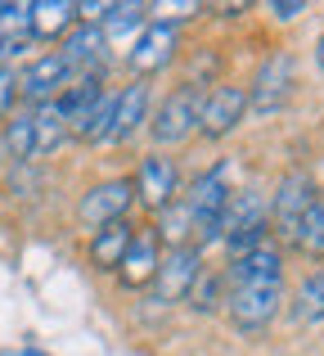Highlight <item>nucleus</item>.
<instances>
[{"instance_id": "obj_1", "label": "nucleus", "mask_w": 324, "mask_h": 356, "mask_svg": "<svg viewBox=\"0 0 324 356\" xmlns=\"http://www.w3.org/2000/svg\"><path fill=\"white\" fill-rule=\"evenodd\" d=\"M316 199L320 194H316L311 172L307 167H289V172L280 176V185H275V194H271V230L293 243L298 239V226L307 221V212H311Z\"/></svg>"}, {"instance_id": "obj_2", "label": "nucleus", "mask_w": 324, "mask_h": 356, "mask_svg": "<svg viewBox=\"0 0 324 356\" xmlns=\"http://www.w3.org/2000/svg\"><path fill=\"white\" fill-rule=\"evenodd\" d=\"M198 104H203V90L198 86H171L162 95L158 113H149V136L158 149H171V145H185L198 127Z\"/></svg>"}, {"instance_id": "obj_3", "label": "nucleus", "mask_w": 324, "mask_h": 356, "mask_svg": "<svg viewBox=\"0 0 324 356\" xmlns=\"http://www.w3.org/2000/svg\"><path fill=\"white\" fill-rule=\"evenodd\" d=\"M293 72H298V59L289 50H275L262 59L253 86H248V113L257 118H275L284 104L293 99Z\"/></svg>"}, {"instance_id": "obj_4", "label": "nucleus", "mask_w": 324, "mask_h": 356, "mask_svg": "<svg viewBox=\"0 0 324 356\" xmlns=\"http://www.w3.org/2000/svg\"><path fill=\"white\" fill-rule=\"evenodd\" d=\"M221 312L230 316L239 334H262L275 316L284 312V280L275 284H248V289H230L225 293V307Z\"/></svg>"}, {"instance_id": "obj_5", "label": "nucleus", "mask_w": 324, "mask_h": 356, "mask_svg": "<svg viewBox=\"0 0 324 356\" xmlns=\"http://www.w3.org/2000/svg\"><path fill=\"white\" fill-rule=\"evenodd\" d=\"M248 118V86H212L203 90V104H198V136L203 140H225L230 131H239V122Z\"/></svg>"}, {"instance_id": "obj_6", "label": "nucleus", "mask_w": 324, "mask_h": 356, "mask_svg": "<svg viewBox=\"0 0 324 356\" xmlns=\"http://www.w3.org/2000/svg\"><path fill=\"white\" fill-rule=\"evenodd\" d=\"M203 275V252L194 243L185 248H167L162 261H158V275H153V302L158 307H176L189 298V289L198 284Z\"/></svg>"}, {"instance_id": "obj_7", "label": "nucleus", "mask_w": 324, "mask_h": 356, "mask_svg": "<svg viewBox=\"0 0 324 356\" xmlns=\"http://www.w3.org/2000/svg\"><path fill=\"white\" fill-rule=\"evenodd\" d=\"M131 203H135L131 176H113V181H99V185H90V190L81 194L77 217H81V226L99 230V226H108V221H126Z\"/></svg>"}, {"instance_id": "obj_8", "label": "nucleus", "mask_w": 324, "mask_h": 356, "mask_svg": "<svg viewBox=\"0 0 324 356\" xmlns=\"http://www.w3.org/2000/svg\"><path fill=\"white\" fill-rule=\"evenodd\" d=\"M68 81H72V63L63 59L59 50H45L18 72V99H27L32 108H41V104H50Z\"/></svg>"}, {"instance_id": "obj_9", "label": "nucleus", "mask_w": 324, "mask_h": 356, "mask_svg": "<svg viewBox=\"0 0 324 356\" xmlns=\"http://www.w3.org/2000/svg\"><path fill=\"white\" fill-rule=\"evenodd\" d=\"M135 199L144 203V208L162 212L167 203H176V194H180V167H176V158H167L153 149L149 158L140 163V172H135Z\"/></svg>"}, {"instance_id": "obj_10", "label": "nucleus", "mask_w": 324, "mask_h": 356, "mask_svg": "<svg viewBox=\"0 0 324 356\" xmlns=\"http://www.w3.org/2000/svg\"><path fill=\"white\" fill-rule=\"evenodd\" d=\"M171 59H176V18H153V23H144V32L135 36L131 54H126V63L140 72V81L153 77V72H162Z\"/></svg>"}, {"instance_id": "obj_11", "label": "nucleus", "mask_w": 324, "mask_h": 356, "mask_svg": "<svg viewBox=\"0 0 324 356\" xmlns=\"http://www.w3.org/2000/svg\"><path fill=\"white\" fill-rule=\"evenodd\" d=\"M221 280H225V289L275 284V280H284V252H280V243H262V248L235 257L225 270H221Z\"/></svg>"}, {"instance_id": "obj_12", "label": "nucleus", "mask_w": 324, "mask_h": 356, "mask_svg": "<svg viewBox=\"0 0 324 356\" xmlns=\"http://www.w3.org/2000/svg\"><path fill=\"white\" fill-rule=\"evenodd\" d=\"M149 113H153V90H149V81H131L126 90H117L113 131H108V140H113V145H126V140H135L144 127H149Z\"/></svg>"}, {"instance_id": "obj_13", "label": "nucleus", "mask_w": 324, "mask_h": 356, "mask_svg": "<svg viewBox=\"0 0 324 356\" xmlns=\"http://www.w3.org/2000/svg\"><path fill=\"white\" fill-rule=\"evenodd\" d=\"M158 261H162V243L153 230H135L131 248L122 252V261H117V280H122L126 289H144L153 284V275H158Z\"/></svg>"}, {"instance_id": "obj_14", "label": "nucleus", "mask_w": 324, "mask_h": 356, "mask_svg": "<svg viewBox=\"0 0 324 356\" xmlns=\"http://www.w3.org/2000/svg\"><path fill=\"white\" fill-rule=\"evenodd\" d=\"M244 230H271V194L257 190V185L230 194L225 203V239L244 235Z\"/></svg>"}, {"instance_id": "obj_15", "label": "nucleus", "mask_w": 324, "mask_h": 356, "mask_svg": "<svg viewBox=\"0 0 324 356\" xmlns=\"http://www.w3.org/2000/svg\"><path fill=\"white\" fill-rule=\"evenodd\" d=\"M104 32H99V27L95 23H86V27H72V32H68V41H63V59H68L72 63V72H86V77H99V63H104Z\"/></svg>"}, {"instance_id": "obj_16", "label": "nucleus", "mask_w": 324, "mask_h": 356, "mask_svg": "<svg viewBox=\"0 0 324 356\" xmlns=\"http://www.w3.org/2000/svg\"><path fill=\"white\" fill-rule=\"evenodd\" d=\"M131 239H135L131 221H108V226H99L95 235H90V243H86L90 266L95 270H117V261H122L126 248H131Z\"/></svg>"}, {"instance_id": "obj_17", "label": "nucleus", "mask_w": 324, "mask_h": 356, "mask_svg": "<svg viewBox=\"0 0 324 356\" xmlns=\"http://www.w3.org/2000/svg\"><path fill=\"white\" fill-rule=\"evenodd\" d=\"M77 27V5L72 0H50V5H27V36L50 41V36Z\"/></svg>"}, {"instance_id": "obj_18", "label": "nucleus", "mask_w": 324, "mask_h": 356, "mask_svg": "<svg viewBox=\"0 0 324 356\" xmlns=\"http://www.w3.org/2000/svg\"><path fill=\"white\" fill-rule=\"evenodd\" d=\"M289 321L293 325H320L324 321V270H311L298 284V293L289 302Z\"/></svg>"}, {"instance_id": "obj_19", "label": "nucleus", "mask_w": 324, "mask_h": 356, "mask_svg": "<svg viewBox=\"0 0 324 356\" xmlns=\"http://www.w3.org/2000/svg\"><path fill=\"white\" fill-rule=\"evenodd\" d=\"M113 104H117V95H108V90H104V95L81 113V122H72L68 136L72 140H86V145H104L108 131H113Z\"/></svg>"}, {"instance_id": "obj_20", "label": "nucleus", "mask_w": 324, "mask_h": 356, "mask_svg": "<svg viewBox=\"0 0 324 356\" xmlns=\"http://www.w3.org/2000/svg\"><path fill=\"white\" fill-rule=\"evenodd\" d=\"M153 235H158V243H167V248H185L194 235V217L189 208H185V199L167 203V208L158 212V226H153Z\"/></svg>"}, {"instance_id": "obj_21", "label": "nucleus", "mask_w": 324, "mask_h": 356, "mask_svg": "<svg viewBox=\"0 0 324 356\" xmlns=\"http://www.w3.org/2000/svg\"><path fill=\"white\" fill-rule=\"evenodd\" d=\"M32 136H36V158H45L68 140V122L59 118L54 104H41V108H32Z\"/></svg>"}, {"instance_id": "obj_22", "label": "nucleus", "mask_w": 324, "mask_h": 356, "mask_svg": "<svg viewBox=\"0 0 324 356\" xmlns=\"http://www.w3.org/2000/svg\"><path fill=\"white\" fill-rule=\"evenodd\" d=\"M225 280H221V270H203L198 275V284L189 289V298H185V302H189V312L194 316H216L221 307H225Z\"/></svg>"}, {"instance_id": "obj_23", "label": "nucleus", "mask_w": 324, "mask_h": 356, "mask_svg": "<svg viewBox=\"0 0 324 356\" xmlns=\"http://www.w3.org/2000/svg\"><path fill=\"white\" fill-rule=\"evenodd\" d=\"M0 145H5V154L14 158V163H32L36 158V136H32V113H14L5 122V136H0Z\"/></svg>"}, {"instance_id": "obj_24", "label": "nucleus", "mask_w": 324, "mask_h": 356, "mask_svg": "<svg viewBox=\"0 0 324 356\" xmlns=\"http://www.w3.org/2000/svg\"><path fill=\"white\" fill-rule=\"evenodd\" d=\"M144 23H149V5H113L104 14V23H99V32H104V41H113V36L135 32Z\"/></svg>"}, {"instance_id": "obj_25", "label": "nucleus", "mask_w": 324, "mask_h": 356, "mask_svg": "<svg viewBox=\"0 0 324 356\" xmlns=\"http://www.w3.org/2000/svg\"><path fill=\"white\" fill-rule=\"evenodd\" d=\"M293 248H302L307 257H324V199L311 203L307 221L298 226V239H293Z\"/></svg>"}, {"instance_id": "obj_26", "label": "nucleus", "mask_w": 324, "mask_h": 356, "mask_svg": "<svg viewBox=\"0 0 324 356\" xmlns=\"http://www.w3.org/2000/svg\"><path fill=\"white\" fill-rule=\"evenodd\" d=\"M14 104H18V72L0 63V118H14Z\"/></svg>"}, {"instance_id": "obj_27", "label": "nucleus", "mask_w": 324, "mask_h": 356, "mask_svg": "<svg viewBox=\"0 0 324 356\" xmlns=\"http://www.w3.org/2000/svg\"><path fill=\"white\" fill-rule=\"evenodd\" d=\"M271 9L275 18H280V23H289V18H298V14H307V5H302V0H271Z\"/></svg>"}, {"instance_id": "obj_28", "label": "nucleus", "mask_w": 324, "mask_h": 356, "mask_svg": "<svg viewBox=\"0 0 324 356\" xmlns=\"http://www.w3.org/2000/svg\"><path fill=\"white\" fill-rule=\"evenodd\" d=\"M316 63H320V68H324V36H320V41H316Z\"/></svg>"}, {"instance_id": "obj_29", "label": "nucleus", "mask_w": 324, "mask_h": 356, "mask_svg": "<svg viewBox=\"0 0 324 356\" xmlns=\"http://www.w3.org/2000/svg\"><path fill=\"white\" fill-rule=\"evenodd\" d=\"M23 356H45V352H36V348H27V352H23Z\"/></svg>"}]
</instances>
